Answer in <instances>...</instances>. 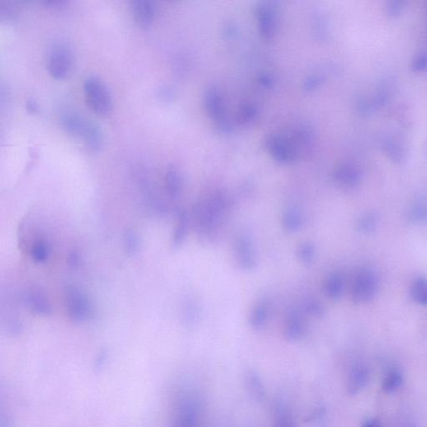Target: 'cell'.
<instances>
[{"instance_id":"1","label":"cell","mask_w":427,"mask_h":427,"mask_svg":"<svg viewBox=\"0 0 427 427\" xmlns=\"http://www.w3.org/2000/svg\"><path fill=\"white\" fill-rule=\"evenodd\" d=\"M230 210V199L225 194H213L203 199L196 209L199 235L207 240L215 238Z\"/></svg>"},{"instance_id":"2","label":"cell","mask_w":427,"mask_h":427,"mask_svg":"<svg viewBox=\"0 0 427 427\" xmlns=\"http://www.w3.org/2000/svg\"><path fill=\"white\" fill-rule=\"evenodd\" d=\"M62 124L68 133L81 138L93 151L100 150L103 145V134L100 128L82 115L67 113L62 117Z\"/></svg>"},{"instance_id":"3","label":"cell","mask_w":427,"mask_h":427,"mask_svg":"<svg viewBox=\"0 0 427 427\" xmlns=\"http://www.w3.org/2000/svg\"><path fill=\"white\" fill-rule=\"evenodd\" d=\"M83 95L89 108L97 115H108L112 109V97L99 77H87L83 83Z\"/></svg>"},{"instance_id":"4","label":"cell","mask_w":427,"mask_h":427,"mask_svg":"<svg viewBox=\"0 0 427 427\" xmlns=\"http://www.w3.org/2000/svg\"><path fill=\"white\" fill-rule=\"evenodd\" d=\"M378 281L373 271L361 269L357 272L351 283V294L356 304H365L374 298L377 293Z\"/></svg>"},{"instance_id":"5","label":"cell","mask_w":427,"mask_h":427,"mask_svg":"<svg viewBox=\"0 0 427 427\" xmlns=\"http://www.w3.org/2000/svg\"><path fill=\"white\" fill-rule=\"evenodd\" d=\"M72 64V52L67 45L59 43L51 48L47 62L51 76L57 80L66 78L71 71Z\"/></svg>"},{"instance_id":"6","label":"cell","mask_w":427,"mask_h":427,"mask_svg":"<svg viewBox=\"0 0 427 427\" xmlns=\"http://www.w3.org/2000/svg\"><path fill=\"white\" fill-rule=\"evenodd\" d=\"M66 303L69 317L73 322H82L92 317L93 309L90 300L77 287L66 288Z\"/></svg>"},{"instance_id":"7","label":"cell","mask_w":427,"mask_h":427,"mask_svg":"<svg viewBox=\"0 0 427 427\" xmlns=\"http://www.w3.org/2000/svg\"><path fill=\"white\" fill-rule=\"evenodd\" d=\"M235 252L239 266L243 270L252 271L257 267V255L249 235L243 234L239 236L236 240Z\"/></svg>"},{"instance_id":"8","label":"cell","mask_w":427,"mask_h":427,"mask_svg":"<svg viewBox=\"0 0 427 427\" xmlns=\"http://www.w3.org/2000/svg\"><path fill=\"white\" fill-rule=\"evenodd\" d=\"M134 21L141 28H148L152 24L156 16L155 3L150 0H136L131 3Z\"/></svg>"},{"instance_id":"9","label":"cell","mask_w":427,"mask_h":427,"mask_svg":"<svg viewBox=\"0 0 427 427\" xmlns=\"http://www.w3.org/2000/svg\"><path fill=\"white\" fill-rule=\"evenodd\" d=\"M369 380V370L365 365L357 364L348 375L346 391L351 396H356L365 388Z\"/></svg>"},{"instance_id":"10","label":"cell","mask_w":427,"mask_h":427,"mask_svg":"<svg viewBox=\"0 0 427 427\" xmlns=\"http://www.w3.org/2000/svg\"><path fill=\"white\" fill-rule=\"evenodd\" d=\"M269 151L281 163H290L294 160V152L289 144L278 136H271L267 143Z\"/></svg>"},{"instance_id":"11","label":"cell","mask_w":427,"mask_h":427,"mask_svg":"<svg viewBox=\"0 0 427 427\" xmlns=\"http://www.w3.org/2000/svg\"><path fill=\"white\" fill-rule=\"evenodd\" d=\"M172 427H197V409L192 401L181 403Z\"/></svg>"},{"instance_id":"12","label":"cell","mask_w":427,"mask_h":427,"mask_svg":"<svg viewBox=\"0 0 427 427\" xmlns=\"http://www.w3.org/2000/svg\"><path fill=\"white\" fill-rule=\"evenodd\" d=\"M25 303L32 312L42 315L51 314V306L43 292L33 290L28 292Z\"/></svg>"},{"instance_id":"13","label":"cell","mask_w":427,"mask_h":427,"mask_svg":"<svg viewBox=\"0 0 427 427\" xmlns=\"http://www.w3.org/2000/svg\"><path fill=\"white\" fill-rule=\"evenodd\" d=\"M257 16L259 31L264 38H271L275 33V18H274L273 8L267 6L259 7Z\"/></svg>"},{"instance_id":"14","label":"cell","mask_w":427,"mask_h":427,"mask_svg":"<svg viewBox=\"0 0 427 427\" xmlns=\"http://www.w3.org/2000/svg\"><path fill=\"white\" fill-rule=\"evenodd\" d=\"M245 386H247V392L253 399L257 402H262L266 399V389L261 378L257 373L254 371H250L245 377Z\"/></svg>"},{"instance_id":"15","label":"cell","mask_w":427,"mask_h":427,"mask_svg":"<svg viewBox=\"0 0 427 427\" xmlns=\"http://www.w3.org/2000/svg\"><path fill=\"white\" fill-rule=\"evenodd\" d=\"M305 332L304 322L298 314L292 313L288 317L285 326V337L288 341L298 340Z\"/></svg>"},{"instance_id":"16","label":"cell","mask_w":427,"mask_h":427,"mask_svg":"<svg viewBox=\"0 0 427 427\" xmlns=\"http://www.w3.org/2000/svg\"><path fill=\"white\" fill-rule=\"evenodd\" d=\"M269 314H270V306L267 301H259L258 304L255 305L252 315H250V326L257 331L262 329L267 322Z\"/></svg>"},{"instance_id":"17","label":"cell","mask_w":427,"mask_h":427,"mask_svg":"<svg viewBox=\"0 0 427 427\" xmlns=\"http://www.w3.org/2000/svg\"><path fill=\"white\" fill-rule=\"evenodd\" d=\"M343 289H344V281H343V278L340 274H332L324 283V293L329 299L337 300L340 298Z\"/></svg>"},{"instance_id":"18","label":"cell","mask_w":427,"mask_h":427,"mask_svg":"<svg viewBox=\"0 0 427 427\" xmlns=\"http://www.w3.org/2000/svg\"><path fill=\"white\" fill-rule=\"evenodd\" d=\"M165 187L167 192L172 198H177L182 189V177L178 170L170 168L165 175Z\"/></svg>"},{"instance_id":"19","label":"cell","mask_w":427,"mask_h":427,"mask_svg":"<svg viewBox=\"0 0 427 427\" xmlns=\"http://www.w3.org/2000/svg\"><path fill=\"white\" fill-rule=\"evenodd\" d=\"M282 224L286 231L293 233V232L298 231L303 226V216L296 209H290V210L286 211L283 215Z\"/></svg>"},{"instance_id":"20","label":"cell","mask_w":427,"mask_h":427,"mask_svg":"<svg viewBox=\"0 0 427 427\" xmlns=\"http://www.w3.org/2000/svg\"><path fill=\"white\" fill-rule=\"evenodd\" d=\"M335 179L342 187L351 188L359 182V175L355 170L349 168V167H343L337 170Z\"/></svg>"},{"instance_id":"21","label":"cell","mask_w":427,"mask_h":427,"mask_svg":"<svg viewBox=\"0 0 427 427\" xmlns=\"http://www.w3.org/2000/svg\"><path fill=\"white\" fill-rule=\"evenodd\" d=\"M403 377L400 371L392 369L385 375L382 380V389L384 392L391 393L402 387Z\"/></svg>"},{"instance_id":"22","label":"cell","mask_w":427,"mask_h":427,"mask_svg":"<svg viewBox=\"0 0 427 427\" xmlns=\"http://www.w3.org/2000/svg\"><path fill=\"white\" fill-rule=\"evenodd\" d=\"M206 106L208 112L215 118H220L223 113V105L221 96L216 90H210L206 97Z\"/></svg>"},{"instance_id":"23","label":"cell","mask_w":427,"mask_h":427,"mask_svg":"<svg viewBox=\"0 0 427 427\" xmlns=\"http://www.w3.org/2000/svg\"><path fill=\"white\" fill-rule=\"evenodd\" d=\"M411 293L415 303L421 305H427V280L419 278L413 282Z\"/></svg>"},{"instance_id":"24","label":"cell","mask_w":427,"mask_h":427,"mask_svg":"<svg viewBox=\"0 0 427 427\" xmlns=\"http://www.w3.org/2000/svg\"><path fill=\"white\" fill-rule=\"evenodd\" d=\"M188 226L189 219L187 214L182 211L180 214L178 225L176 226L173 238V245L175 247H178L179 245L183 243L187 234Z\"/></svg>"},{"instance_id":"25","label":"cell","mask_w":427,"mask_h":427,"mask_svg":"<svg viewBox=\"0 0 427 427\" xmlns=\"http://www.w3.org/2000/svg\"><path fill=\"white\" fill-rule=\"evenodd\" d=\"M408 219L412 223L427 221V203L425 201L415 203L408 212Z\"/></svg>"},{"instance_id":"26","label":"cell","mask_w":427,"mask_h":427,"mask_svg":"<svg viewBox=\"0 0 427 427\" xmlns=\"http://www.w3.org/2000/svg\"><path fill=\"white\" fill-rule=\"evenodd\" d=\"M49 245L46 241L41 240L36 241L30 250L32 259L36 263H43L49 257Z\"/></svg>"},{"instance_id":"27","label":"cell","mask_w":427,"mask_h":427,"mask_svg":"<svg viewBox=\"0 0 427 427\" xmlns=\"http://www.w3.org/2000/svg\"><path fill=\"white\" fill-rule=\"evenodd\" d=\"M297 255L304 264L312 263L315 257V248L310 242L301 244L297 250Z\"/></svg>"},{"instance_id":"28","label":"cell","mask_w":427,"mask_h":427,"mask_svg":"<svg viewBox=\"0 0 427 427\" xmlns=\"http://www.w3.org/2000/svg\"><path fill=\"white\" fill-rule=\"evenodd\" d=\"M139 247V238L134 232L129 231L124 238V247L125 250L129 255H134L138 252Z\"/></svg>"},{"instance_id":"29","label":"cell","mask_w":427,"mask_h":427,"mask_svg":"<svg viewBox=\"0 0 427 427\" xmlns=\"http://www.w3.org/2000/svg\"><path fill=\"white\" fill-rule=\"evenodd\" d=\"M378 225V218L373 214H366L362 216L358 222V228L361 231L370 232L375 230Z\"/></svg>"},{"instance_id":"30","label":"cell","mask_w":427,"mask_h":427,"mask_svg":"<svg viewBox=\"0 0 427 427\" xmlns=\"http://www.w3.org/2000/svg\"><path fill=\"white\" fill-rule=\"evenodd\" d=\"M305 308L310 315L317 317H322L324 312L323 305L317 300L312 299L306 301Z\"/></svg>"},{"instance_id":"31","label":"cell","mask_w":427,"mask_h":427,"mask_svg":"<svg viewBox=\"0 0 427 427\" xmlns=\"http://www.w3.org/2000/svg\"><path fill=\"white\" fill-rule=\"evenodd\" d=\"M255 110L253 107L250 105H245L239 112V119L241 123L248 124L255 117Z\"/></svg>"},{"instance_id":"32","label":"cell","mask_w":427,"mask_h":427,"mask_svg":"<svg viewBox=\"0 0 427 427\" xmlns=\"http://www.w3.org/2000/svg\"><path fill=\"white\" fill-rule=\"evenodd\" d=\"M198 317V309L196 304L189 303L185 310V320L188 324H193Z\"/></svg>"},{"instance_id":"33","label":"cell","mask_w":427,"mask_h":427,"mask_svg":"<svg viewBox=\"0 0 427 427\" xmlns=\"http://www.w3.org/2000/svg\"><path fill=\"white\" fill-rule=\"evenodd\" d=\"M46 7L49 8H62L66 6L67 2L63 1V0H50V1L43 2Z\"/></svg>"},{"instance_id":"34","label":"cell","mask_w":427,"mask_h":427,"mask_svg":"<svg viewBox=\"0 0 427 427\" xmlns=\"http://www.w3.org/2000/svg\"><path fill=\"white\" fill-rule=\"evenodd\" d=\"M26 108L31 113H38L40 108L38 104L34 100H28L26 102Z\"/></svg>"},{"instance_id":"35","label":"cell","mask_w":427,"mask_h":427,"mask_svg":"<svg viewBox=\"0 0 427 427\" xmlns=\"http://www.w3.org/2000/svg\"><path fill=\"white\" fill-rule=\"evenodd\" d=\"M68 263L69 266L76 267L78 263H80V257H78V254L76 252L71 253L69 255Z\"/></svg>"},{"instance_id":"36","label":"cell","mask_w":427,"mask_h":427,"mask_svg":"<svg viewBox=\"0 0 427 427\" xmlns=\"http://www.w3.org/2000/svg\"><path fill=\"white\" fill-rule=\"evenodd\" d=\"M362 427H382V426L378 420L371 419L365 421Z\"/></svg>"},{"instance_id":"37","label":"cell","mask_w":427,"mask_h":427,"mask_svg":"<svg viewBox=\"0 0 427 427\" xmlns=\"http://www.w3.org/2000/svg\"><path fill=\"white\" fill-rule=\"evenodd\" d=\"M288 419L285 414H282L279 419V424H278V427H293L292 426L289 422L287 421Z\"/></svg>"}]
</instances>
